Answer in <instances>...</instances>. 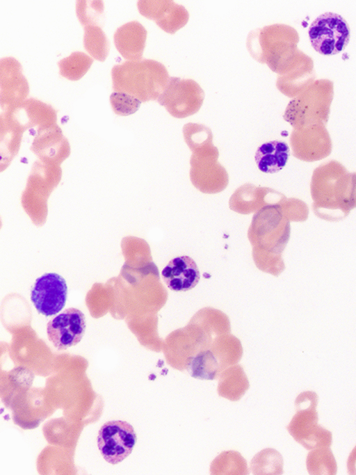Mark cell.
<instances>
[{"mask_svg": "<svg viewBox=\"0 0 356 475\" xmlns=\"http://www.w3.org/2000/svg\"><path fill=\"white\" fill-rule=\"evenodd\" d=\"M113 89L134 96L141 102L158 99L169 74L162 63L152 59L127 61L111 70Z\"/></svg>", "mask_w": 356, "mask_h": 475, "instance_id": "cell-1", "label": "cell"}, {"mask_svg": "<svg viewBox=\"0 0 356 475\" xmlns=\"http://www.w3.org/2000/svg\"><path fill=\"white\" fill-rule=\"evenodd\" d=\"M312 392L301 393L296 400V413L286 428L291 435L307 449L317 446H330L331 433L317 424L318 414L316 406V394L309 400Z\"/></svg>", "mask_w": 356, "mask_h": 475, "instance_id": "cell-2", "label": "cell"}, {"mask_svg": "<svg viewBox=\"0 0 356 475\" xmlns=\"http://www.w3.org/2000/svg\"><path fill=\"white\" fill-rule=\"evenodd\" d=\"M308 34L314 50L325 56L341 52L348 45L350 38L346 20L332 12L317 17L311 24Z\"/></svg>", "mask_w": 356, "mask_h": 475, "instance_id": "cell-3", "label": "cell"}, {"mask_svg": "<svg viewBox=\"0 0 356 475\" xmlns=\"http://www.w3.org/2000/svg\"><path fill=\"white\" fill-rule=\"evenodd\" d=\"M204 98V92L195 81L170 77L157 101L173 117L183 118L197 113Z\"/></svg>", "mask_w": 356, "mask_h": 475, "instance_id": "cell-4", "label": "cell"}, {"mask_svg": "<svg viewBox=\"0 0 356 475\" xmlns=\"http://www.w3.org/2000/svg\"><path fill=\"white\" fill-rule=\"evenodd\" d=\"M286 26L273 24L250 31L246 47L257 61L265 63L275 72H280L284 52Z\"/></svg>", "mask_w": 356, "mask_h": 475, "instance_id": "cell-5", "label": "cell"}, {"mask_svg": "<svg viewBox=\"0 0 356 475\" xmlns=\"http://www.w3.org/2000/svg\"><path fill=\"white\" fill-rule=\"evenodd\" d=\"M136 440V434L130 424L121 420L109 421L99 430L97 446L104 459L116 465L131 454Z\"/></svg>", "mask_w": 356, "mask_h": 475, "instance_id": "cell-6", "label": "cell"}, {"mask_svg": "<svg viewBox=\"0 0 356 475\" xmlns=\"http://www.w3.org/2000/svg\"><path fill=\"white\" fill-rule=\"evenodd\" d=\"M67 297L66 281L56 273H47L38 277L31 291V302L37 311L45 316L60 312Z\"/></svg>", "mask_w": 356, "mask_h": 475, "instance_id": "cell-7", "label": "cell"}, {"mask_svg": "<svg viewBox=\"0 0 356 475\" xmlns=\"http://www.w3.org/2000/svg\"><path fill=\"white\" fill-rule=\"evenodd\" d=\"M86 328L84 314L77 308L70 307L48 322L47 334L54 346L61 351L79 344Z\"/></svg>", "mask_w": 356, "mask_h": 475, "instance_id": "cell-8", "label": "cell"}, {"mask_svg": "<svg viewBox=\"0 0 356 475\" xmlns=\"http://www.w3.org/2000/svg\"><path fill=\"white\" fill-rule=\"evenodd\" d=\"M29 92L28 80L22 73L21 63L13 57L0 60V102L6 112L21 104Z\"/></svg>", "mask_w": 356, "mask_h": 475, "instance_id": "cell-9", "label": "cell"}, {"mask_svg": "<svg viewBox=\"0 0 356 475\" xmlns=\"http://www.w3.org/2000/svg\"><path fill=\"white\" fill-rule=\"evenodd\" d=\"M137 6L143 16L172 34L184 26L189 18L186 9L171 0H140Z\"/></svg>", "mask_w": 356, "mask_h": 475, "instance_id": "cell-10", "label": "cell"}, {"mask_svg": "<svg viewBox=\"0 0 356 475\" xmlns=\"http://www.w3.org/2000/svg\"><path fill=\"white\" fill-rule=\"evenodd\" d=\"M163 282L174 291H187L199 282L200 273L195 261L186 255L171 259L161 271Z\"/></svg>", "mask_w": 356, "mask_h": 475, "instance_id": "cell-11", "label": "cell"}, {"mask_svg": "<svg viewBox=\"0 0 356 475\" xmlns=\"http://www.w3.org/2000/svg\"><path fill=\"white\" fill-rule=\"evenodd\" d=\"M147 30L137 21L120 26L113 36L115 46L121 56L131 61L142 59L145 47Z\"/></svg>", "mask_w": 356, "mask_h": 475, "instance_id": "cell-12", "label": "cell"}, {"mask_svg": "<svg viewBox=\"0 0 356 475\" xmlns=\"http://www.w3.org/2000/svg\"><path fill=\"white\" fill-rule=\"evenodd\" d=\"M31 148L44 158L63 159L70 153L67 140L63 136L60 128L54 124L40 129Z\"/></svg>", "mask_w": 356, "mask_h": 475, "instance_id": "cell-13", "label": "cell"}, {"mask_svg": "<svg viewBox=\"0 0 356 475\" xmlns=\"http://www.w3.org/2000/svg\"><path fill=\"white\" fill-rule=\"evenodd\" d=\"M290 154L289 147L284 141L271 140L260 145L254 159L259 170L264 173H275L286 164Z\"/></svg>", "mask_w": 356, "mask_h": 475, "instance_id": "cell-14", "label": "cell"}, {"mask_svg": "<svg viewBox=\"0 0 356 475\" xmlns=\"http://www.w3.org/2000/svg\"><path fill=\"white\" fill-rule=\"evenodd\" d=\"M218 378V395L228 400L238 401L249 388L248 379L241 367L222 371Z\"/></svg>", "mask_w": 356, "mask_h": 475, "instance_id": "cell-15", "label": "cell"}, {"mask_svg": "<svg viewBox=\"0 0 356 475\" xmlns=\"http://www.w3.org/2000/svg\"><path fill=\"white\" fill-rule=\"evenodd\" d=\"M28 118V126L40 124L44 128L53 125L56 120L54 109L49 104L34 98L24 100L17 106Z\"/></svg>", "mask_w": 356, "mask_h": 475, "instance_id": "cell-16", "label": "cell"}, {"mask_svg": "<svg viewBox=\"0 0 356 475\" xmlns=\"http://www.w3.org/2000/svg\"><path fill=\"white\" fill-rule=\"evenodd\" d=\"M93 63L91 57L81 51L72 52L58 62L60 74L71 81H78L88 71Z\"/></svg>", "mask_w": 356, "mask_h": 475, "instance_id": "cell-17", "label": "cell"}, {"mask_svg": "<svg viewBox=\"0 0 356 475\" xmlns=\"http://www.w3.org/2000/svg\"><path fill=\"white\" fill-rule=\"evenodd\" d=\"M83 46L89 54L99 61H104L109 53V42L99 26L84 27Z\"/></svg>", "mask_w": 356, "mask_h": 475, "instance_id": "cell-18", "label": "cell"}, {"mask_svg": "<svg viewBox=\"0 0 356 475\" xmlns=\"http://www.w3.org/2000/svg\"><path fill=\"white\" fill-rule=\"evenodd\" d=\"M210 471L211 474H248L245 460L234 451L221 453L212 462Z\"/></svg>", "mask_w": 356, "mask_h": 475, "instance_id": "cell-19", "label": "cell"}, {"mask_svg": "<svg viewBox=\"0 0 356 475\" xmlns=\"http://www.w3.org/2000/svg\"><path fill=\"white\" fill-rule=\"evenodd\" d=\"M283 461L280 453L273 449H265L258 453L250 462L254 474H282Z\"/></svg>", "mask_w": 356, "mask_h": 475, "instance_id": "cell-20", "label": "cell"}, {"mask_svg": "<svg viewBox=\"0 0 356 475\" xmlns=\"http://www.w3.org/2000/svg\"><path fill=\"white\" fill-rule=\"evenodd\" d=\"M104 3L100 0H79L76 2V16L84 27L99 26L104 19Z\"/></svg>", "mask_w": 356, "mask_h": 475, "instance_id": "cell-21", "label": "cell"}, {"mask_svg": "<svg viewBox=\"0 0 356 475\" xmlns=\"http://www.w3.org/2000/svg\"><path fill=\"white\" fill-rule=\"evenodd\" d=\"M110 103L113 111L117 115L126 116L137 111L141 102L129 94L122 92H113L110 95Z\"/></svg>", "mask_w": 356, "mask_h": 475, "instance_id": "cell-22", "label": "cell"}]
</instances>
